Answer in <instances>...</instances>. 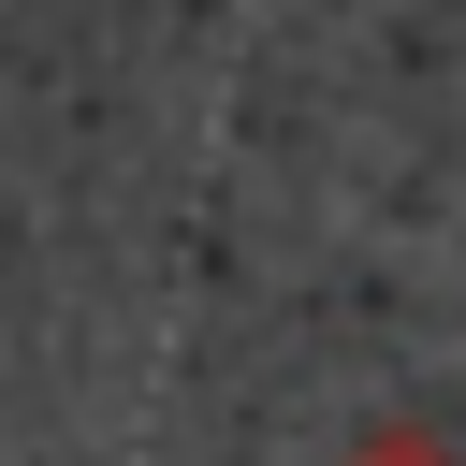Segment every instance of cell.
Returning a JSON list of instances; mask_svg holds the SVG:
<instances>
[{
  "instance_id": "1",
  "label": "cell",
  "mask_w": 466,
  "mask_h": 466,
  "mask_svg": "<svg viewBox=\"0 0 466 466\" xmlns=\"http://www.w3.org/2000/svg\"><path fill=\"white\" fill-rule=\"evenodd\" d=\"M350 466H451V451H437V437H364Z\"/></svg>"
}]
</instances>
